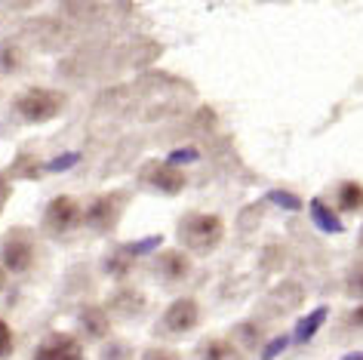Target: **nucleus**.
Listing matches in <instances>:
<instances>
[{
	"mask_svg": "<svg viewBox=\"0 0 363 360\" xmlns=\"http://www.w3.org/2000/svg\"><path fill=\"white\" fill-rule=\"evenodd\" d=\"M10 176L6 173H0V213H4V206H6V201H10Z\"/></svg>",
	"mask_w": 363,
	"mask_h": 360,
	"instance_id": "b1692460",
	"label": "nucleus"
},
{
	"mask_svg": "<svg viewBox=\"0 0 363 360\" xmlns=\"http://www.w3.org/2000/svg\"><path fill=\"white\" fill-rule=\"evenodd\" d=\"M62 105H65V96L62 93L34 86V89H28V93H22L19 99H16V114H19L25 123H47V120H52V117H59Z\"/></svg>",
	"mask_w": 363,
	"mask_h": 360,
	"instance_id": "f03ea898",
	"label": "nucleus"
},
{
	"mask_svg": "<svg viewBox=\"0 0 363 360\" xmlns=\"http://www.w3.org/2000/svg\"><path fill=\"white\" fill-rule=\"evenodd\" d=\"M126 357H130V348H126V345H114L105 354V360H126Z\"/></svg>",
	"mask_w": 363,
	"mask_h": 360,
	"instance_id": "393cba45",
	"label": "nucleus"
},
{
	"mask_svg": "<svg viewBox=\"0 0 363 360\" xmlns=\"http://www.w3.org/2000/svg\"><path fill=\"white\" fill-rule=\"evenodd\" d=\"M77 160H80V154H77V151H68V154H59V157H52V160H50V164L43 167V169H47V173H65V169H71V167L77 164Z\"/></svg>",
	"mask_w": 363,
	"mask_h": 360,
	"instance_id": "f3484780",
	"label": "nucleus"
},
{
	"mask_svg": "<svg viewBox=\"0 0 363 360\" xmlns=\"http://www.w3.org/2000/svg\"><path fill=\"white\" fill-rule=\"evenodd\" d=\"M139 179L163 194H179L185 188V173L179 167H169L167 160H148V167L139 173Z\"/></svg>",
	"mask_w": 363,
	"mask_h": 360,
	"instance_id": "423d86ee",
	"label": "nucleus"
},
{
	"mask_svg": "<svg viewBox=\"0 0 363 360\" xmlns=\"http://www.w3.org/2000/svg\"><path fill=\"white\" fill-rule=\"evenodd\" d=\"M345 360H363V354H348V357H345Z\"/></svg>",
	"mask_w": 363,
	"mask_h": 360,
	"instance_id": "bb28decb",
	"label": "nucleus"
},
{
	"mask_svg": "<svg viewBox=\"0 0 363 360\" xmlns=\"http://www.w3.org/2000/svg\"><path fill=\"white\" fill-rule=\"evenodd\" d=\"M194 160H197V148H176V151H169L167 164L179 167V164H194Z\"/></svg>",
	"mask_w": 363,
	"mask_h": 360,
	"instance_id": "6ab92c4d",
	"label": "nucleus"
},
{
	"mask_svg": "<svg viewBox=\"0 0 363 360\" xmlns=\"http://www.w3.org/2000/svg\"><path fill=\"white\" fill-rule=\"evenodd\" d=\"M201 360H243V357L228 339H213V342H206L203 345Z\"/></svg>",
	"mask_w": 363,
	"mask_h": 360,
	"instance_id": "ddd939ff",
	"label": "nucleus"
},
{
	"mask_svg": "<svg viewBox=\"0 0 363 360\" xmlns=\"http://www.w3.org/2000/svg\"><path fill=\"white\" fill-rule=\"evenodd\" d=\"M342 330H351V332H360L363 336V305L348 311V317H342Z\"/></svg>",
	"mask_w": 363,
	"mask_h": 360,
	"instance_id": "aec40b11",
	"label": "nucleus"
},
{
	"mask_svg": "<svg viewBox=\"0 0 363 360\" xmlns=\"http://www.w3.org/2000/svg\"><path fill=\"white\" fill-rule=\"evenodd\" d=\"M197 320H201V308L194 299H176L163 311V330L169 332H191Z\"/></svg>",
	"mask_w": 363,
	"mask_h": 360,
	"instance_id": "6e6552de",
	"label": "nucleus"
},
{
	"mask_svg": "<svg viewBox=\"0 0 363 360\" xmlns=\"http://www.w3.org/2000/svg\"><path fill=\"white\" fill-rule=\"evenodd\" d=\"M222 237H225V225H222L219 215L191 213V215H185V219L179 222V240H182V247H188L197 256L213 253V249L222 244Z\"/></svg>",
	"mask_w": 363,
	"mask_h": 360,
	"instance_id": "f257e3e1",
	"label": "nucleus"
},
{
	"mask_svg": "<svg viewBox=\"0 0 363 360\" xmlns=\"http://www.w3.org/2000/svg\"><path fill=\"white\" fill-rule=\"evenodd\" d=\"M360 244H363V237H360Z\"/></svg>",
	"mask_w": 363,
	"mask_h": 360,
	"instance_id": "cd10ccee",
	"label": "nucleus"
},
{
	"mask_svg": "<svg viewBox=\"0 0 363 360\" xmlns=\"http://www.w3.org/2000/svg\"><path fill=\"white\" fill-rule=\"evenodd\" d=\"M311 219H314V225L320 231H326V234H339L345 225H342V219L335 215L330 206L326 203H320V201H311Z\"/></svg>",
	"mask_w": 363,
	"mask_h": 360,
	"instance_id": "9b49d317",
	"label": "nucleus"
},
{
	"mask_svg": "<svg viewBox=\"0 0 363 360\" xmlns=\"http://www.w3.org/2000/svg\"><path fill=\"white\" fill-rule=\"evenodd\" d=\"M10 354H13V332L4 320H0V360L10 357Z\"/></svg>",
	"mask_w": 363,
	"mask_h": 360,
	"instance_id": "4be33fe9",
	"label": "nucleus"
},
{
	"mask_svg": "<svg viewBox=\"0 0 363 360\" xmlns=\"http://www.w3.org/2000/svg\"><path fill=\"white\" fill-rule=\"evenodd\" d=\"M154 271H157L160 281H182V277L191 271V262L185 259V253H176V249H169V253L157 256V262H154Z\"/></svg>",
	"mask_w": 363,
	"mask_h": 360,
	"instance_id": "1a4fd4ad",
	"label": "nucleus"
},
{
	"mask_svg": "<svg viewBox=\"0 0 363 360\" xmlns=\"http://www.w3.org/2000/svg\"><path fill=\"white\" fill-rule=\"evenodd\" d=\"M80 327H84L86 336L105 339V336H108V330H111V320H108V311H105V308L86 305V308L80 311Z\"/></svg>",
	"mask_w": 363,
	"mask_h": 360,
	"instance_id": "9d476101",
	"label": "nucleus"
},
{
	"mask_svg": "<svg viewBox=\"0 0 363 360\" xmlns=\"http://www.w3.org/2000/svg\"><path fill=\"white\" fill-rule=\"evenodd\" d=\"M0 256H4V268H6V271H16V274L28 271V268L34 265V237H31V231L13 228L10 234H6Z\"/></svg>",
	"mask_w": 363,
	"mask_h": 360,
	"instance_id": "39448f33",
	"label": "nucleus"
},
{
	"mask_svg": "<svg viewBox=\"0 0 363 360\" xmlns=\"http://www.w3.org/2000/svg\"><path fill=\"white\" fill-rule=\"evenodd\" d=\"M160 244H163L160 234H151V237L139 240V244H126V247H123V253H126V256H142V253H151V249H157Z\"/></svg>",
	"mask_w": 363,
	"mask_h": 360,
	"instance_id": "dca6fc26",
	"label": "nucleus"
},
{
	"mask_svg": "<svg viewBox=\"0 0 363 360\" xmlns=\"http://www.w3.org/2000/svg\"><path fill=\"white\" fill-rule=\"evenodd\" d=\"M142 360H179L172 351H167V348H151V351H145V357Z\"/></svg>",
	"mask_w": 363,
	"mask_h": 360,
	"instance_id": "5701e85b",
	"label": "nucleus"
},
{
	"mask_svg": "<svg viewBox=\"0 0 363 360\" xmlns=\"http://www.w3.org/2000/svg\"><path fill=\"white\" fill-rule=\"evenodd\" d=\"M345 293L351 296V299H363V262L354 265L348 271V281H345Z\"/></svg>",
	"mask_w": 363,
	"mask_h": 360,
	"instance_id": "2eb2a0df",
	"label": "nucleus"
},
{
	"mask_svg": "<svg viewBox=\"0 0 363 360\" xmlns=\"http://www.w3.org/2000/svg\"><path fill=\"white\" fill-rule=\"evenodd\" d=\"M4 286H6V271L0 268V293H4Z\"/></svg>",
	"mask_w": 363,
	"mask_h": 360,
	"instance_id": "a878e982",
	"label": "nucleus"
},
{
	"mask_svg": "<svg viewBox=\"0 0 363 360\" xmlns=\"http://www.w3.org/2000/svg\"><path fill=\"white\" fill-rule=\"evenodd\" d=\"M326 314H330V308H323V305H320V308L311 311L305 320H298V323H296V342H298V345H305V342H311L314 332L323 327Z\"/></svg>",
	"mask_w": 363,
	"mask_h": 360,
	"instance_id": "f8f14e48",
	"label": "nucleus"
},
{
	"mask_svg": "<svg viewBox=\"0 0 363 360\" xmlns=\"http://www.w3.org/2000/svg\"><path fill=\"white\" fill-rule=\"evenodd\" d=\"M123 206H126V197H123L121 191L102 194V197H96V201L89 203V210L84 213V222H86L93 231L108 234V231H114L117 222H121Z\"/></svg>",
	"mask_w": 363,
	"mask_h": 360,
	"instance_id": "20e7f679",
	"label": "nucleus"
},
{
	"mask_svg": "<svg viewBox=\"0 0 363 360\" xmlns=\"http://www.w3.org/2000/svg\"><path fill=\"white\" fill-rule=\"evenodd\" d=\"M80 222H84V213H80V203L74 197H56L43 213V231L52 237H65Z\"/></svg>",
	"mask_w": 363,
	"mask_h": 360,
	"instance_id": "7ed1b4c3",
	"label": "nucleus"
},
{
	"mask_svg": "<svg viewBox=\"0 0 363 360\" xmlns=\"http://www.w3.org/2000/svg\"><path fill=\"white\" fill-rule=\"evenodd\" d=\"M268 201L277 203V206H284V210H298V206H302V201H298L296 194H289V191H271Z\"/></svg>",
	"mask_w": 363,
	"mask_h": 360,
	"instance_id": "a211bd4d",
	"label": "nucleus"
},
{
	"mask_svg": "<svg viewBox=\"0 0 363 360\" xmlns=\"http://www.w3.org/2000/svg\"><path fill=\"white\" fill-rule=\"evenodd\" d=\"M339 203H342L345 213L363 210V185L360 182H345L342 191H339Z\"/></svg>",
	"mask_w": 363,
	"mask_h": 360,
	"instance_id": "4468645a",
	"label": "nucleus"
},
{
	"mask_svg": "<svg viewBox=\"0 0 363 360\" xmlns=\"http://www.w3.org/2000/svg\"><path fill=\"white\" fill-rule=\"evenodd\" d=\"M289 345V336H277L274 342H268L265 351H262V360H274L277 354H284V348Z\"/></svg>",
	"mask_w": 363,
	"mask_h": 360,
	"instance_id": "412c9836",
	"label": "nucleus"
},
{
	"mask_svg": "<svg viewBox=\"0 0 363 360\" xmlns=\"http://www.w3.org/2000/svg\"><path fill=\"white\" fill-rule=\"evenodd\" d=\"M34 360H84V348L74 336H65V332H56L47 342H40L38 351H34Z\"/></svg>",
	"mask_w": 363,
	"mask_h": 360,
	"instance_id": "0eeeda50",
	"label": "nucleus"
}]
</instances>
